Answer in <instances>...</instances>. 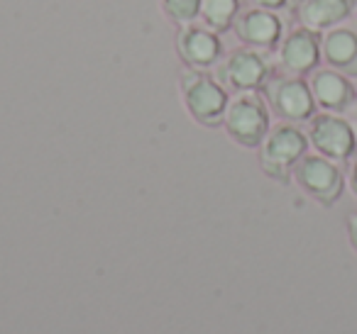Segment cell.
<instances>
[{"mask_svg": "<svg viewBox=\"0 0 357 334\" xmlns=\"http://www.w3.org/2000/svg\"><path fill=\"white\" fill-rule=\"evenodd\" d=\"M308 139L294 122L279 125L269 129L262 142V168L277 181H287L294 173V166L306 157Z\"/></svg>", "mask_w": 357, "mask_h": 334, "instance_id": "1", "label": "cell"}, {"mask_svg": "<svg viewBox=\"0 0 357 334\" xmlns=\"http://www.w3.org/2000/svg\"><path fill=\"white\" fill-rule=\"evenodd\" d=\"M181 95L189 113L206 127H215L225 118L228 93L206 71L191 69L181 76Z\"/></svg>", "mask_w": 357, "mask_h": 334, "instance_id": "2", "label": "cell"}, {"mask_svg": "<svg viewBox=\"0 0 357 334\" xmlns=\"http://www.w3.org/2000/svg\"><path fill=\"white\" fill-rule=\"evenodd\" d=\"M223 120L230 137L243 147H257L269 132L267 105L255 93H238L233 100H228Z\"/></svg>", "mask_w": 357, "mask_h": 334, "instance_id": "3", "label": "cell"}, {"mask_svg": "<svg viewBox=\"0 0 357 334\" xmlns=\"http://www.w3.org/2000/svg\"><path fill=\"white\" fill-rule=\"evenodd\" d=\"M294 178L301 186V191L316 198L321 205H333L345 186V176H342L337 161L323 157V154H311V157L306 154L294 166Z\"/></svg>", "mask_w": 357, "mask_h": 334, "instance_id": "4", "label": "cell"}, {"mask_svg": "<svg viewBox=\"0 0 357 334\" xmlns=\"http://www.w3.org/2000/svg\"><path fill=\"white\" fill-rule=\"evenodd\" d=\"M264 88L272 110L287 122H306L316 115L318 105L313 100L311 86L301 76H274Z\"/></svg>", "mask_w": 357, "mask_h": 334, "instance_id": "5", "label": "cell"}, {"mask_svg": "<svg viewBox=\"0 0 357 334\" xmlns=\"http://www.w3.org/2000/svg\"><path fill=\"white\" fill-rule=\"evenodd\" d=\"M308 139H311L318 154L333 159V161H347L357 154L355 127L335 113L313 115Z\"/></svg>", "mask_w": 357, "mask_h": 334, "instance_id": "6", "label": "cell"}, {"mask_svg": "<svg viewBox=\"0 0 357 334\" xmlns=\"http://www.w3.org/2000/svg\"><path fill=\"white\" fill-rule=\"evenodd\" d=\"M269 79H272V64L267 59V51L243 47L230 51L223 64V81L238 93H255L264 88Z\"/></svg>", "mask_w": 357, "mask_h": 334, "instance_id": "7", "label": "cell"}, {"mask_svg": "<svg viewBox=\"0 0 357 334\" xmlns=\"http://www.w3.org/2000/svg\"><path fill=\"white\" fill-rule=\"evenodd\" d=\"M279 69L287 76H306L318 69L321 61V37L308 27H296L284 35L277 51Z\"/></svg>", "mask_w": 357, "mask_h": 334, "instance_id": "8", "label": "cell"}, {"mask_svg": "<svg viewBox=\"0 0 357 334\" xmlns=\"http://www.w3.org/2000/svg\"><path fill=\"white\" fill-rule=\"evenodd\" d=\"M233 27L245 47L267 51V54L277 49L284 40V20L277 13L262 10V8H250V10L240 13Z\"/></svg>", "mask_w": 357, "mask_h": 334, "instance_id": "9", "label": "cell"}, {"mask_svg": "<svg viewBox=\"0 0 357 334\" xmlns=\"http://www.w3.org/2000/svg\"><path fill=\"white\" fill-rule=\"evenodd\" d=\"M308 86H311L316 105L326 113H347L357 100L355 86L345 74L335 69H316Z\"/></svg>", "mask_w": 357, "mask_h": 334, "instance_id": "10", "label": "cell"}, {"mask_svg": "<svg viewBox=\"0 0 357 334\" xmlns=\"http://www.w3.org/2000/svg\"><path fill=\"white\" fill-rule=\"evenodd\" d=\"M178 54L191 69L206 71L211 66H215L223 54V45H220L218 35H215L211 27H196L186 25L184 30L178 32Z\"/></svg>", "mask_w": 357, "mask_h": 334, "instance_id": "11", "label": "cell"}, {"mask_svg": "<svg viewBox=\"0 0 357 334\" xmlns=\"http://www.w3.org/2000/svg\"><path fill=\"white\" fill-rule=\"evenodd\" d=\"M321 56L331 69L345 76H357V32L333 27L321 40Z\"/></svg>", "mask_w": 357, "mask_h": 334, "instance_id": "12", "label": "cell"}, {"mask_svg": "<svg viewBox=\"0 0 357 334\" xmlns=\"http://www.w3.org/2000/svg\"><path fill=\"white\" fill-rule=\"evenodd\" d=\"M352 15V0H301L296 17L301 27L328 32Z\"/></svg>", "mask_w": 357, "mask_h": 334, "instance_id": "13", "label": "cell"}, {"mask_svg": "<svg viewBox=\"0 0 357 334\" xmlns=\"http://www.w3.org/2000/svg\"><path fill=\"white\" fill-rule=\"evenodd\" d=\"M240 15V0H201V17L206 27L223 32L235 25Z\"/></svg>", "mask_w": 357, "mask_h": 334, "instance_id": "14", "label": "cell"}, {"mask_svg": "<svg viewBox=\"0 0 357 334\" xmlns=\"http://www.w3.org/2000/svg\"><path fill=\"white\" fill-rule=\"evenodd\" d=\"M162 6L169 20L178 25H191L201 15V0H162Z\"/></svg>", "mask_w": 357, "mask_h": 334, "instance_id": "15", "label": "cell"}, {"mask_svg": "<svg viewBox=\"0 0 357 334\" xmlns=\"http://www.w3.org/2000/svg\"><path fill=\"white\" fill-rule=\"evenodd\" d=\"M252 8H262V10L277 13V15H291L298 10L301 0H248Z\"/></svg>", "mask_w": 357, "mask_h": 334, "instance_id": "16", "label": "cell"}, {"mask_svg": "<svg viewBox=\"0 0 357 334\" xmlns=\"http://www.w3.org/2000/svg\"><path fill=\"white\" fill-rule=\"evenodd\" d=\"M347 230H350V239H352V246L357 249V212H352L347 217Z\"/></svg>", "mask_w": 357, "mask_h": 334, "instance_id": "17", "label": "cell"}, {"mask_svg": "<svg viewBox=\"0 0 357 334\" xmlns=\"http://www.w3.org/2000/svg\"><path fill=\"white\" fill-rule=\"evenodd\" d=\"M350 186H352V193L357 196V154L352 157V164H350Z\"/></svg>", "mask_w": 357, "mask_h": 334, "instance_id": "18", "label": "cell"}, {"mask_svg": "<svg viewBox=\"0 0 357 334\" xmlns=\"http://www.w3.org/2000/svg\"><path fill=\"white\" fill-rule=\"evenodd\" d=\"M350 17L357 22V0H352V15H350Z\"/></svg>", "mask_w": 357, "mask_h": 334, "instance_id": "19", "label": "cell"}, {"mask_svg": "<svg viewBox=\"0 0 357 334\" xmlns=\"http://www.w3.org/2000/svg\"><path fill=\"white\" fill-rule=\"evenodd\" d=\"M352 108H355V115H357V100H355V105H352Z\"/></svg>", "mask_w": 357, "mask_h": 334, "instance_id": "20", "label": "cell"}]
</instances>
